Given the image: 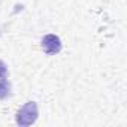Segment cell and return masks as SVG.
I'll return each mask as SVG.
<instances>
[{
  "mask_svg": "<svg viewBox=\"0 0 127 127\" xmlns=\"http://www.w3.org/2000/svg\"><path fill=\"white\" fill-rule=\"evenodd\" d=\"M42 48H43V51L46 54L54 55V54L60 52V49H61V40L55 34H46L42 39Z\"/></svg>",
  "mask_w": 127,
  "mask_h": 127,
  "instance_id": "7a4b0ae2",
  "label": "cell"
},
{
  "mask_svg": "<svg viewBox=\"0 0 127 127\" xmlns=\"http://www.w3.org/2000/svg\"><path fill=\"white\" fill-rule=\"evenodd\" d=\"M11 91V85L6 79H0V99H5Z\"/></svg>",
  "mask_w": 127,
  "mask_h": 127,
  "instance_id": "3957f363",
  "label": "cell"
},
{
  "mask_svg": "<svg viewBox=\"0 0 127 127\" xmlns=\"http://www.w3.org/2000/svg\"><path fill=\"white\" fill-rule=\"evenodd\" d=\"M6 75V66H5V63L0 60V78H3Z\"/></svg>",
  "mask_w": 127,
  "mask_h": 127,
  "instance_id": "277c9868",
  "label": "cell"
},
{
  "mask_svg": "<svg viewBox=\"0 0 127 127\" xmlns=\"http://www.w3.org/2000/svg\"><path fill=\"white\" fill-rule=\"evenodd\" d=\"M37 118V105L34 102L26 103L17 114V123L20 126H30Z\"/></svg>",
  "mask_w": 127,
  "mask_h": 127,
  "instance_id": "6da1fadb",
  "label": "cell"
}]
</instances>
